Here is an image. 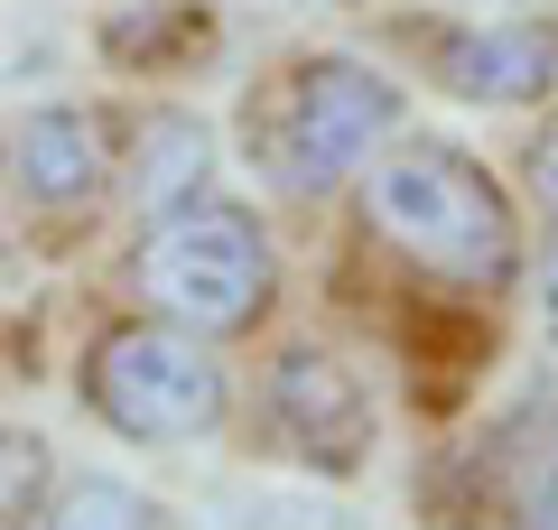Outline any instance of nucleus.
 Listing matches in <instances>:
<instances>
[{
  "label": "nucleus",
  "mask_w": 558,
  "mask_h": 530,
  "mask_svg": "<svg viewBox=\"0 0 558 530\" xmlns=\"http://www.w3.org/2000/svg\"><path fill=\"white\" fill-rule=\"evenodd\" d=\"M84 400L131 447H186V437L223 429V363L205 353V335L168 326V316H140V326L94 335V353H84Z\"/></svg>",
  "instance_id": "20e7f679"
},
{
  "label": "nucleus",
  "mask_w": 558,
  "mask_h": 530,
  "mask_svg": "<svg viewBox=\"0 0 558 530\" xmlns=\"http://www.w3.org/2000/svg\"><path fill=\"white\" fill-rule=\"evenodd\" d=\"M47 530H168L159 503L131 484H112V474H75V484L57 493V511H47Z\"/></svg>",
  "instance_id": "9b49d317"
},
{
  "label": "nucleus",
  "mask_w": 558,
  "mask_h": 530,
  "mask_svg": "<svg viewBox=\"0 0 558 530\" xmlns=\"http://www.w3.org/2000/svg\"><path fill=\"white\" fill-rule=\"evenodd\" d=\"M47 493V437L28 429H0V530H20Z\"/></svg>",
  "instance_id": "ddd939ff"
},
{
  "label": "nucleus",
  "mask_w": 558,
  "mask_h": 530,
  "mask_svg": "<svg viewBox=\"0 0 558 530\" xmlns=\"http://www.w3.org/2000/svg\"><path fill=\"white\" fill-rule=\"evenodd\" d=\"M260 429H270V447L289 456V466L354 474L363 456H373V437H381V400H373V382H363L344 353L289 345L270 363V382H260Z\"/></svg>",
  "instance_id": "39448f33"
},
{
  "label": "nucleus",
  "mask_w": 558,
  "mask_h": 530,
  "mask_svg": "<svg viewBox=\"0 0 558 530\" xmlns=\"http://www.w3.org/2000/svg\"><path fill=\"white\" fill-rule=\"evenodd\" d=\"M10 177H20V196L38 215H84L102 196V177H112L102 112L94 103H47V112H28L20 140H10Z\"/></svg>",
  "instance_id": "0eeeda50"
},
{
  "label": "nucleus",
  "mask_w": 558,
  "mask_h": 530,
  "mask_svg": "<svg viewBox=\"0 0 558 530\" xmlns=\"http://www.w3.org/2000/svg\"><path fill=\"white\" fill-rule=\"evenodd\" d=\"M215 530H354V511L326 493H223Z\"/></svg>",
  "instance_id": "f8f14e48"
},
{
  "label": "nucleus",
  "mask_w": 558,
  "mask_h": 530,
  "mask_svg": "<svg viewBox=\"0 0 558 530\" xmlns=\"http://www.w3.org/2000/svg\"><path fill=\"white\" fill-rule=\"evenodd\" d=\"M400 112H410L400 84L373 75L363 57H307L279 75L270 112L252 131H260V158H270V177L289 196H336L344 177L373 168V149H391Z\"/></svg>",
  "instance_id": "7ed1b4c3"
},
{
  "label": "nucleus",
  "mask_w": 558,
  "mask_h": 530,
  "mask_svg": "<svg viewBox=\"0 0 558 530\" xmlns=\"http://www.w3.org/2000/svg\"><path fill=\"white\" fill-rule=\"evenodd\" d=\"M521 177H531V196H539V215L558 224V112L531 131V149H521Z\"/></svg>",
  "instance_id": "4468645a"
},
{
  "label": "nucleus",
  "mask_w": 558,
  "mask_h": 530,
  "mask_svg": "<svg viewBox=\"0 0 558 530\" xmlns=\"http://www.w3.org/2000/svg\"><path fill=\"white\" fill-rule=\"evenodd\" d=\"M428 65L457 103H539L558 84V28L549 20H475V28H438Z\"/></svg>",
  "instance_id": "423d86ee"
},
{
  "label": "nucleus",
  "mask_w": 558,
  "mask_h": 530,
  "mask_svg": "<svg viewBox=\"0 0 558 530\" xmlns=\"http://www.w3.org/2000/svg\"><path fill=\"white\" fill-rule=\"evenodd\" d=\"M215 47V10L205 0H131L102 20V57L121 75H178V57Z\"/></svg>",
  "instance_id": "1a4fd4ad"
},
{
  "label": "nucleus",
  "mask_w": 558,
  "mask_h": 530,
  "mask_svg": "<svg viewBox=\"0 0 558 530\" xmlns=\"http://www.w3.org/2000/svg\"><path fill=\"white\" fill-rule=\"evenodd\" d=\"M363 215L400 261L438 270L447 289L502 298L521 270V215L502 196V177L465 158L457 140H400L363 168Z\"/></svg>",
  "instance_id": "f257e3e1"
},
{
  "label": "nucleus",
  "mask_w": 558,
  "mask_h": 530,
  "mask_svg": "<svg viewBox=\"0 0 558 530\" xmlns=\"http://www.w3.org/2000/svg\"><path fill=\"white\" fill-rule=\"evenodd\" d=\"M131 289L149 298V316H168V326H186V335L215 345V335L260 326V308H270V289H279V261H270V233H260L252 205L186 196V205H168V215L140 233Z\"/></svg>",
  "instance_id": "f03ea898"
},
{
  "label": "nucleus",
  "mask_w": 558,
  "mask_h": 530,
  "mask_svg": "<svg viewBox=\"0 0 558 530\" xmlns=\"http://www.w3.org/2000/svg\"><path fill=\"white\" fill-rule=\"evenodd\" d=\"M539 326H549V345H558V242L539 252Z\"/></svg>",
  "instance_id": "2eb2a0df"
},
{
  "label": "nucleus",
  "mask_w": 558,
  "mask_h": 530,
  "mask_svg": "<svg viewBox=\"0 0 558 530\" xmlns=\"http://www.w3.org/2000/svg\"><path fill=\"white\" fill-rule=\"evenodd\" d=\"M205 158H215V140H205L196 112H149L140 121V205H149V224H159L168 205L196 196Z\"/></svg>",
  "instance_id": "9d476101"
},
{
  "label": "nucleus",
  "mask_w": 558,
  "mask_h": 530,
  "mask_svg": "<svg viewBox=\"0 0 558 530\" xmlns=\"http://www.w3.org/2000/svg\"><path fill=\"white\" fill-rule=\"evenodd\" d=\"M494 474H502V511H512V521H558V382H539V392L502 419Z\"/></svg>",
  "instance_id": "6e6552de"
}]
</instances>
